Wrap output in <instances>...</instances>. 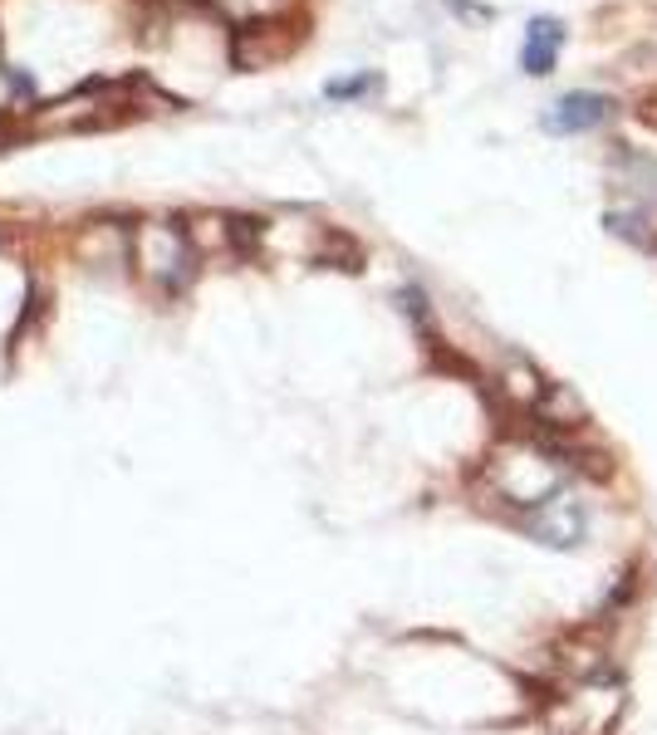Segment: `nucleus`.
<instances>
[{"label": "nucleus", "mask_w": 657, "mask_h": 735, "mask_svg": "<svg viewBox=\"0 0 657 735\" xmlns=\"http://www.w3.org/2000/svg\"><path fill=\"white\" fill-rule=\"evenodd\" d=\"M373 88H378V78L358 74V78H343V84H329L324 94H329V98H358V94H373Z\"/></svg>", "instance_id": "obj_4"}, {"label": "nucleus", "mask_w": 657, "mask_h": 735, "mask_svg": "<svg viewBox=\"0 0 657 735\" xmlns=\"http://www.w3.org/2000/svg\"><path fill=\"white\" fill-rule=\"evenodd\" d=\"M608 113H613V98H608V94H594V88H574V94L555 98V103L545 108L539 127H545V133H555V137H574V133H588V127H598Z\"/></svg>", "instance_id": "obj_2"}, {"label": "nucleus", "mask_w": 657, "mask_h": 735, "mask_svg": "<svg viewBox=\"0 0 657 735\" xmlns=\"http://www.w3.org/2000/svg\"><path fill=\"white\" fill-rule=\"evenodd\" d=\"M559 45H564V25L555 15H535L525 25V49H520V69L525 74H555V59H559Z\"/></svg>", "instance_id": "obj_3"}, {"label": "nucleus", "mask_w": 657, "mask_h": 735, "mask_svg": "<svg viewBox=\"0 0 657 735\" xmlns=\"http://www.w3.org/2000/svg\"><path fill=\"white\" fill-rule=\"evenodd\" d=\"M525 529H530V539H539V544H549V549H574V544H584V535H588V510H584V500H574V495H549L545 505L530 510Z\"/></svg>", "instance_id": "obj_1"}]
</instances>
